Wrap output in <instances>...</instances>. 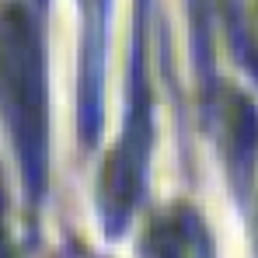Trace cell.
Instances as JSON below:
<instances>
[{
    "mask_svg": "<svg viewBox=\"0 0 258 258\" xmlns=\"http://www.w3.org/2000/svg\"><path fill=\"white\" fill-rule=\"evenodd\" d=\"M0 119L11 133L25 192L39 203L45 188V67L39 25L18 4L0 7Z\"/></svg>",
    "mask_w": 258,
    "mask_h": 258,
    "instance_id": "cell-1",
    "label": "cell"
},
{
    "mask_svg": "<svg viewBox=\"0 0 258 258\" xmlns=\"http://www.w3.org/2000/svg\"><path fill=\"white\" fill-rule=\"evenodd\" d=\"M108 4L81 0L84 11V70H81V136L87 147L98 143L101 129V87H105V49H108Z\"/></svg>",
    "mask_w": 258,
    "mask_h": 258,
    "instance_id": "cell-2",
    "label": "cell"
},
{
    "mask_svg": "<svg viewBox=\"0 0 258 258\" xmlns=\"http://www.w3.org/2000/svg\"><path fill=\"white\" fill-rule=\"evenodd\" d=\"M0 258H11V251H7V234H4V220H0Z\"/></svg>",
    "mask_w": 258,
    "mask_h": 258,
    "instance_id": "cell-3",
    "label": "cell"
}]
</instances>
